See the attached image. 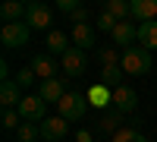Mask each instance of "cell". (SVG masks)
<instances>
[{"instance_id":"4fadbf2b","label":"cell","mask_w":157,"mask_h":142,"mask_svg":"<svg viewBox=\"0 0 157 142\" xmlns=\"http://www.w3.org/2000/svg\"><path fill=\"white\" fill-rule=\"evenodd\" d=\"M113 41L120 44V47H135V41H138V25H132V22H120L113 29Z\"/></svg>"},{"instance_id":"9c48e42d","label":"cell","mask_w":157,"mask_h":142,"mask_svg":"<svg viewBox=\"0 0 157 142\" xmlns=\"http://www.w3.org/2000/svg\"><path fill=\"white\" fill-rule=\"evenodd\" d=\"M38 98H41L44 104H60V101L66 98L63 79H47V82H41V88H38Z\"/></svg>"},{"instance_id":"5bb4252c","label":"cell","mask_w":157,"mask_h":142,"mask_svg":"<svg viewBox=\"0 0 157 142\" xmlns=\"http://www.w3.org/2000/svg\"><path fill=\"white\" fill-rule=\"evenodd\" d=\"M88 104H94V108H101V111H110V108H113V92H110V88H104L101 82L91 85V88H88Z\"/></svg>"},{"instance_id":"7c38bea8","label":"cell","mask_w":157,"mask_h":142,"mask_svg":"<svg viewBox=\"0 0 157 142\" xmlns=\"http://www.w3.org/2000/svg\"><path fill=\"white\" fill-rule=\"evenodd\" d=\"M123 117H126V114H120L116 108L104 111V117H101V123H98V133H101V136H116V133L123 130Z\"/></svg>"},{"instance_id":"ba28073f","label":"cell","mask_w":157,"mask_h":142,"mask_svg":"<svg viewBox=\"0 0 157 142\" xmlns=\"http://www.w3.org/2000/svg\"><path fill=\"white\" fill-rule=\"evenodd\" d=\"M113 108L120 111V114H132L138 108V95H135V88H129V85H120L113 92Z\"/></svg>"},{"instance_id":"6da1fadb","label":"cell","mask_w":157,"mask_h":142,"mask_svg":"<svg viewBox=\"0 0 157 142\" xmlns=\"http://www.w3.org/2000/svg\"><path fill=\"white\" fill-rule=\"evenodd\" d=\"M151 51L148 47H141V44H135V47H129V51H123V73L126 76H145L148 70H151Z\"/></svg>"},{"instance_id":"f546056e","label":"cell","mask_w":157,"mask_h":142,"mask_svg":"<svg viewBox=\"0 0 157 142\" xmlns=\"http://www.w3.org/2000/svg\"><path fill=\"white\" fill-rule=\"evenodd\" d=\"M0 76H3V82L10 79V63H6V60H3V63H0Z\"/></svg>"},{"instance_id":"e0dca14e","label":"cell","mask_w":157,"mask_h":142,"mask_svg":"<svg viewBox=\"0 0 157 142\" xmlns=\"http://www.w3.org/2000/svg\"><path fill=\"white\" fill-rule=\"evenodd\" d=\"M0 19H3V25H10V22H25V3H19V0L3 3V6H0Z\"/></svg>"},{"instance_id":"484cf974","label":"cell","mask_w":157,"mask_h":142,"mask_svg":"<svg viewBox=\"0 0 157 142\" xmlns=\"http://www.w3.org/2000/svg\"><path fill=\"white\" fill-rule=\"evenodd\" d=\"M116 25H120V22H116V19L110 16V13H101V16L94 19V29H101V32H110V35H113V29H116Z\"/></svg>"},{"instance_id":"4316f807","label":"cell","mask_w":157,"mask_h":142,"mask_svg":"<svg viewBox=\"0 0 157 142\" xmlns=\"http://www.w3.org/2000/svg\"><path fill=\"white\" fill-rule=\"evenodd\" d=\"M16 82H19V88H29V85H35V70H32V67H25V70H19V76H16Z\"/></svg>"},{"instance_id":"277c9868","label":"cell","mask_w":157,"mask_h":142,"mask_svg":"<svg viewBox=\"0 0 157 142\" xmlns=\"http://www.w3.org/2000/svg\"><path fill=\"white\" fill-rule=\"evenodd\" d=\"M25 25H29V29H41V32L50 25V10L41 3V0L25 3Z\"/></svg>"},{"instance_id":"2e32d148","label":"cell","mask_w":157,"mask_h":142,"mask_svg":"<svg viewBox=\"0 0 157 142\" xmlns=\"http://www.w3.org/2000/svg\"><path fill=\"white\" fill-rule=\"evenodd\" d=\"M0 104H3V111H6V108H19V104H22V98H19V82L6 79L3 85H0Z\"/></svg>"},{"instance_id":"d4e9b609","label":"cell","mask_w":157,"mask_h":142,"mask_svg":"<svg viewBox=\"0 0 157 142\" xmlns=\"http://www.w3.org/2000/svg\"><path fill=\"white\" fill-rule=\"evenodd\" d=\"M19 120H22V114H19L16 108H6V111H3V117H0V123H3V130H19V126H22Z\"/></svg>"},{"instance_id":"603a6c76","label":"cell","mask_w":157,"mask_h":142,"mask_svg":"<svg viewBox=\"0 0 157 142\" xmlns=\"http://www.w3.org/2000/svg\"><path fill=\"white\" fill-rule=\"evenodd\" d=\"M38 139H41V123L22 120V126H19V142H38Z\"/></svg>"},{"instance_id":"8fae6325","label":"cell","mask_w":157,"mask_h":142,"mask_svg":"<svg viewBox=\"0 0 157 142\" xmlns=\"http://www.w3.org/2000/svg\"><path fill=\"white\" fill-rule=\"evenodd\" d=\"M129 10H132V19H135L138 25L157 19V0H132V3H129Z\"/></svg>"},{"instance_id":"44dd1931","label":"cell","mask_w":157,"mask_h":142,"mask_svg":"<svg viewBox=\"0 0 157 142\" xmlns=\"http://www.w3.org/2000/svg\"><path fill=\"white\" fill-rule=\"evenodd\" d=\"M104 13H110L116 22H126L129 16H132V10H129L126 0H107V3H104Z\"/></svg>"},{"instance_id":"30bf717a","label":"cell","mask_w":157,"mask_h":142,"mask_svg":"<svg viewBox=\"0 0 157 142\" xmlns=\"http://www.w3.org/2000/svg\"><path fill=\"white\" fill-rule=\"evenodd\" d=\"M66 130H69V126H66V120H63L60 114H57V117H47L41 123V139L44 142H60L63 136H66Z\"/></svg>"},{"instance_id":"f1b7e54d","label":"cell","mask_w":157,"mask_h":142,"mask_svg":"<svg viewBox=\"0 0 157 142\" xmlns=\"http://www.w3.org/2000/svg\"><path fill=\"white\" fill-rule=\"evenodd\" d=\"M75 142H91V133H88V130H78V133H75Z\"/></svg>"},{"instance_id":"d6986e66","label":"cell","mask_w":157,"mask_h":142,"mask_svg":"<svg viewBox=\"0 0 157 142\" xmlns=\"http://www.w3.org/2000/svg\"><path fill=\"white\" fill-rule=\"evenodd\" d=\"M123 67H101V85L110 88V92H116V88L123 85Z\"/></svg>"},{"instance_id":"ffe728a7","label":"cell","mask_w":157,"mask_h":142,"mask_svg":"<svg viewBox=\"0 0 157 142\" xmlns=\"http://www.w3.org/2000/svg\"><path fill=\"white\" fill-rule=\"evenodd\" d=\"M138 44L148 47V51H157V19L138 25Z\"/></svg>"},{"instance_id":"3957f363","label":"cell","mask_w":157,"mask_h":142,"mask_svg":"<svg viewBox=\"0 0 157 142\" xmlns=\"http://www.w3.org/2000/svg\"><path fill=\"white\" fill-rule=\"evenodd\" d=\"M29 38H32V29L25 22H10L0 29V41H3L6 51H16V47H25L29 44Z\"/></svg>"},{"instance_id":"5b68a950","label":"cell","mask_w":157,"mask_h":142,"mask_svg":"<svg viewBox=\"0 0 157 142\" xmlns=\"http://www.w3.org/2000/svg\"><path fill=\"white\" fill-rule=\"evenodd\" d=\"M44 111H47V104L38 95H25L22 98V104H19V114H22V120H29V123H44L47 117H44Z\"/></svg>"},{"instance_id":"7a4b0ae2","label":"cell","mask_w":157,"mask_h":142,"mask_svg":"<svg viewBox=\"0 0 157 142\" xmlns=\"http://www.w3.org/2000/svg\"><path fill=\"white\" fill-rule=\"evenodd\" d=\"M57 111H60V117L63 120H82L85 117V111H88V95H82V92H66V98L57 104Z\"/></svg>"},{"instance_id":"52a82bcc","label":"cell","mask_w":157,"mask_h":142,"mask_svg":"<svg viewBox=\"0 0 157 142\" xmlns=\"http://www.w3.org/2000/svg\"><path fill=\"white\" fill-rule=\"evenodd\" d=\"M94 32H98L94 25H88V22H85V25H72L69 38H72V44H75L78 51H85V54H88V51L94 47ZM94 51H98V47H94Z\"/></svg>"},{"instance_id":"7402d4cb","label":"cell","mask_w":157,"mask_h":142,"mask_svg":"<svg viewBox=\"0 0 157 142\" xmlns=\"http://www.w3.org/2000/svg\"><path fill=\"white\" fill-rule=\"evenodd\" d=\"M113 142H148V136L141 133L138 126H123V130L113 136Z\"/></svg>"},{"instance_id":"8992f818","label":"cell","mask_w":157,"mask_h":142,"mask_svg":"<svg viewBox=\"0 0 157 142\" xmlns=\"http://www.w3.org/2000/svg\"><path fill=\"white\" fill-rule=\"evenodd\" d=\"M63 70H66V76H82L88 70V54L78 51V47H69L63 54Z\"/></svg>"},{"instance_id":"83f0119b","label":"cell","mask_w":157,"mask_h":142,"mask_svg":"<svg viewBox=\"0 0 157 142\" xmlns=\"http://www.w3.org/2000/svg\"><path fill=\"white\" fill-rule=\"evenodd\" d=\"M57 10H63V13H69V16H72V13L78 10V0H57Z\"/></svg>"},{"instance_id":"cb8c5ba5","label":"cell","mask_w":157,"mask_h":142,"mask_svg":"<svg viewBox=\"0 0 157 142\" xmlns=\"http://www.w3.org/2000/svg\"><path fill=\"white\" fill-rule=\"evenodd\" d=\"M98 57H101L104 67H120V63H123V54L113 51V47H98Z\"/></svg>"},{"instance_id":"9a60e30c","label":"cell","mask_w":157,"mask_h":142,"mask_svg":"<svg viewBox=\"0 0 157 142\" xmlns=\"http://www.w3.org/2000/svg\"><path fill=\"white\" fill-rule=\"evenodd\" d=\"M32 70H35V76H41V82H47V79H57V63H54V57H47V54H38L35 60H32Z\"/></svg>"},{"instance_id":"ac0fdd59","label":"cell","mask_w":157,"mask_h":142,"mask_svg":"<svg viewBox=\"0 0 157 142\" xmlns=\"http://www.w3.org/2000/svg\"><path fill=\"white\" fill-rule=\"evenodd\" d=\"M69 41H72V38L66 32H60V29H50L47 32V51H54V54H60V57L69 51Z\"/></svg>"}]
</instances>
